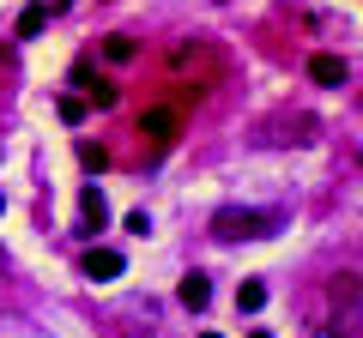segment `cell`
<instances>
[{
  "instance_id": "5bb4252c",
  "label": "cell",
  "mask_w": 363,
  "mask_h": 338,
  "mask_svg": "<svg viewBox=\"0 0 363 338\" xmlns=\"http://www.w3.org/2000/svg\"><path fill=\"white\" fill-rule=\"evenodd\" d=\"M43 18H49V13H43V6H30V13L18 18V37H37V30H43Z\"/></svg>"
},
{
  "instance_id": "3957f363",
  "label": "cell",
  "mask_w": 363,
  "mask_h": 338,
  "mask_svg": "<svg viewBox=\"0 0 363 338\" xmlns=\"http://www.w3.org/2000/svg\"><path fill=\"white\" fill-rule=\"evenodd\" d=\"M272 211H255V206H224L218 218H212V235L218 242H242V235H272Z\"/></svg>"
},
{
  "instance_id": "ba28073f",
  "label": "cell",
  "mask_w": 363,
  "mask_h": 338,
  "mask_svg": "<svg viewBox=\"0 0 363 338\" xmlns=\"http://www.w3.org/2000/svg\"><path fill=\"white\" fill-rule=\"evenodd\" d=\"M79 211H85L91 230H104V223H109V206H104V194H97V187H85V194H79Z\"/></svg>"
},
{
  "instance_id": "5b68a950",
  "label": "cell",
  "mask_w": 363,
  "mask_h": 338,
  "mask_svg": "<svg viewBox=\"0 0 363 338\" xmlns=\"http://www.w3.org/2000/svg\"><path fill=\"white\" fill-rule=\"evenodd\" d=\"M73 78L85 85V103H97V109H116V97H121V91L109 85V78H91V66H79Z\"/></svg>"
},
{
  "instance_id": "30bf717a",
  "label": "cell",
  "mask_w": 363,
  "mask_h": 338,
  "mask_svg": "<svg viewBox=\"0 0 363 338\" xmlns=\"http://www.w3.org/2000/svg\"><path fill=\"white\" fill-rule=\"evenodd\" d=\"M236 308H242V314H255V308H267V284H255V278H248V284L236 290Z\"/></svg>"
},
{
  "instance_id": "7a4b0ae2",
  "label": "cell",
  "mask_w": 363,
  "mask_h": 338,
  "mask_svg": "<svg viewBox=\"0 0 363 338\" xmlns=\"http://www.w3.org/2000/svg\"><path fill=\"white\" fill-rule=\"evenodd\" d=\"M133 133H140V145H145V151H152V157H164L169 145L182 139V109H176V103L140 109V127H133Z\"/></svg>"
},
{
  "instance_id": "8fae6325",
  "label": "cell",
  "mask_w": 363,
  "mask_h": 338,
  "mask_svg": "<svg viewBox=\"0 0 363 338\" xmlns=\"http://www.w3.org/2000/svg\"><path fill=\"white\" fill-rule=\"evenodd\" d=\"M104 54H109L116 66H128L133 54H140V42H133V37H109V42H104Z\"/></svg>"
},
{
  "instance_id": "9a60e30c",
  "label": "cell",
  "mask_w": 363,
  "mask_h": 338,
  "mask_svg": "<svg viewBox=\"0 0 363 338\" xmlns=\"http://www.w3.org/2000/svg\"><path fill=\"white\" fill-rule=\"evenodd\" d=\"M200 338H218V332H200Z\"/></svg>"
},
{
  "instance_id": "7c38bea8",
  "label": "cell",
  "mask_w": 363,
  "mask_h": 338,
  "mask_svg": "<svg viewBox=\"0 0 363 338\" xmlns=\"http://www.w3.org/2000/svg\"><path fill=\"white\" fill-rule=\"evenodd\" d=\"M79 163H85V169H109V151H104V145H91V139H79Z\"/></svg>"
},
{
  "instance_id": "6da1fadb",
  "label": "cell",
  "mask_w": 363,
  "mask_h": 338,
  "mask_svg": "<svg viewBox=\"0 0 363 338\" xmlns=\"http://www.w3.org/2000/svg\"><path fill=\"white\" fill-rule=\"evenodd\" d=\"M169 66H176V73H194V91L206 97L212 85H224V49L218 42H206V37H182L176 49H169Z\"/></svg>"
},
{
  "instance_id": "8992f818",
  "label": "cell",
  "mask_w": 363,
  "mask_h": 338,
  "mask_svg": "<svg viewBox=\"0 0 363 338\" xmlns=\"http://www.w3.org/2000/svg\"><path fill=\"white\" fill-rule=\"evenodd\" d=\"M176 296H182V308H206V302H212V278L206 272H188Z\"/></svg>"
},
{
  "instance_id": "52a82bcc",
  "label": "cell",
  "mask_w": 363,
  "mask_h": 338,
  "mask_svg": "<svg viewBox=\"0 0 363 338\" xmlns=\"http://www.w3.org/2000/svg\"><path fill=\"white\" fill-rule=\"evenodd\" d=\"M309 78L315 85H345V61L339 54H309Z\"/></svg>"
},
{
  "instance_id": "2e32d148",
  "label": "cell",
  "mask_w": 363,
  "mask_h": 338,
  "mask_svg": "<svg viewBox=\"0 0 363 338\" xmlns=\"http://www.w3.org/2000/svg\"><path fill=\"white\" fill-rule=\"evenodd\" d=\"M0 211H6V199H0Z\"/></svg>"
},
{
  "instance_id": "277c9868",
  "label": "cell",
  "mask_w": 363,
  "mask_h": 338,
  "mask_svg": "<svg viewBox=\"0 0 363 338\" xmlns=\"http://www.w3.org/2000/svg\"><path fill=\"white\" fill-rule=\"evenodd\" d=\"M121 266H128V260H121L116 247H91V254H85V278H97V284L121 278Z\"/></svg>"
},
{
  "instance_id": "4fadbf2b",
  "label": "cell",
  "mask_w": 363,
  "mask_h": 338,
  "mask_svg": "<svg viewBox=\"0 0 363 338\" xmlns=\"http://www.w3.org/2000/svg\"><path fill=\"white\" fill-rule=\"evenodd\" d=\"M85 97H61V121H67V127H79V121H85Z\"/></svg>"
},
{
  "instance_id": "9c48e42d",
  "label": "cell",
  "mask_w": 363,
  "mask_h": 338,
  "mask_svg": "<svg viewBox=\"0 0 363 338\" xmlns=\"http://www.w3.org/2000/svg\"><path fill=\"white\" fill-rule=\"evenodd\" d=\"M357 290H363V284H357V278H351V272H339V278H333V284H327V296H333V302H339V308H351V302H357Z\"/></svg>"
}]
</instances>
